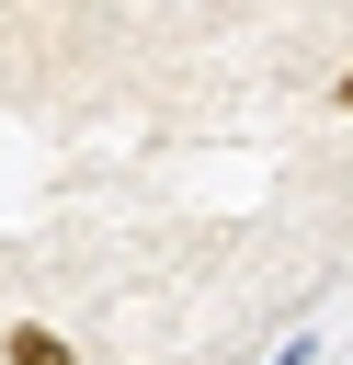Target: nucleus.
Listing matches in <instances>:
<instances>
[{
	"label": "nucleus",
	"instance_id": "obj_1",
	"mask_svg": "<svg viewBox=\"0 0 353 365\" xmlns=\"http://www.w3.org/2000/svg\"><path fill=\"white\" fill-rule=\"evenodd\" d=\"M0 354H11V365H80V354H68V342H57V331H34V319H23V331H11V342H0Z\"/></svg>",
	"mask_w": 353,
	"mask_h": 365
},
{
	"label": "nucleus",
	"instance_id": "obj_2",
	"mask_svg": "<svg viewBox=\"0 0 353 365\" xmlns=\"http://www.w3.org/2000/svg\"><path fill=\"white\" fill-rule=\"evenodd\" d=\"M330 103H342V114H353V68H342V91H330Z\"/></svg>",
	"mask_w": 353,
	"mask_h": 365
}]
</instances>
